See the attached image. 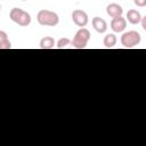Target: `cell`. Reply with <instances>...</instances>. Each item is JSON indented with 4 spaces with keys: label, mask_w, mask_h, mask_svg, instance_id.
Returning <instances> with one entry per match:
<instances>
[{
    "label": "cell",
    "mask_w": 146,
    "mask_h": 146,
    "mask_svg": "<svg viewBox=\"0 0 146 146\" xmlns=\"http://www.w3.org/2000/svg\"><path fill=\"white\" fill-rule=\"evenodd\" d=\"M36 21L42 26H56L59 23V17L55 11L41 9L36 14Z\"/></svg>",
    "instance_id": "cell-1"
},
{
    "label": "cell",
    "mask_w": 146,
    "mask_h": 146,
    "mask_svg": "<svg viewBox=\"0 0 146 146\" xmlns=\"http://www.w3.org/2000/svg\"><path fill=\"white\" fill-rule=\"evenodd\" d=\"M9 17L14 23L21 26H27L31 23V15L21 8H13L9 13Z\"/></svg>",
    "instance_id": "cell-2"
},
{
    "label": "cell",
    "mask_w": 146,
    "mask_h": 146,
    "mask_svg": "<svg viewBox=\"0 0 146 146\" xmlns=\"http://www.w3.org/2000/svg\"><path fill=\"white\" fill-rule=\"evenodd\" d=\"M89 40H90L89 30H87L84 27H80V30L75 33V35L72 40V46L76 49H83L87 47Z\"/></svg>",
    "instance_id": "cell-3"
},
{
    "label": "cell",
    "mask_w": 146,
    "mask_h": 146,
    "mask_svg": "<svg viewBox=\"0 0 146 146\" xmlns=\"http://www.w3.org/2000/svg\"><path fill=\"white\" fill-rule=\"evenodd\" d=\"M140 34L137 31H128L121 36V43L124 48H133L140 43Z\"/></svg>",
    "instance_id": "cell-4"
},
{
    "label": "cell",
    "mask_w": 146,
    "mask_h": 146,
    "mask_svg": "<svg viewBox=\"0 0 146 146\" xmlns=\"http://www.w3.org/2000/svg\"><path fill=\"white\" fill-rule=\"evenodd\" d=\"M72 21L73 23L79 26V27H84L88 24V15L86 11L81 10V9H75L72 11Z\"/></svg>",
    "instance_id": "cell-5"
},
{
    "label": "cell",
    "mask_w": 146,
    "mask_h": 146,
    "mask_svg": "<svg viewBox=\"0 0 146 146\" xmlns=\"http://www.w3.org/2000/svg\"><path fill=\"white\" fill-rule=\"evenodd\" d=\"M127 27V19L123 18L122 16L120 17H115L112 19L111 22V29L116 32V33H120L122 31H124V29Z\"/></svg>",
    "instance_id": "cell-6"
},
{
    "label": "cell",
    "mask_w": 146,
    "mask_h": 146,
    "mask_svg": "<svg viewBox=\"0 0 146 146\" xmlns=\"http://www.w3.org/2000/svg\"><path fill=\"white\" fill-rule=\"evenodd\" d=\"M106 13L108 16H111L112 18H115V17H120L122 16L123 14V9L120 5L117 3H110L107 7H106Z\"/></svg>",
    "instance_id": "cell-7"
},
{
    "label": "cell",
    "mask_w": 146,
    "mask_h": 146,
    "mask_svg": "<svg viewBox=\"0 0 146 146\" xmlns=\"http://www.w3.org/2000/svg\"><path fill=\"white\" fill-rule=\"evenodd\" d=\"M92 27L98 32V33H104L107 30V23L105 19L100 17H94L92 18Z\"/></svg>",
    "instance_id": "cell-8"
},
{
    "label": "cell",
    "mask_w": 146,
    "mask_h": 146,
    "mask_svg": "<svg viewBox=\"0 0 146 146\" xmlns=\"http://www.w3.org/2000/svg\"><path fill=\"white\" fill-rule=\"evenodd\" d=\"M127 19H128V22H129L130 24L136 25V24H138V23L141 22V15H140V13L137 11L136 9H130V10H128V13H127Z\"/></svg>",
    "instance_id": "cell-9"
},
{
    "label": "cell",
    "mask_w": 146,
    "mask_h": 146,
    "mask_svg": "<svg viewBox=\"0 0 146 146\" xmlns=\"http://www.w3.org/2000/svg\"><path fill=\"white\" fill-rule=\"evenodd\" d=\"M55 47V40L51 36H44L40 40V48L41 49H52Z\"/></svg>",
    "instance_id": "cell-10"
},
{
    "label": "cell",
    "mask_w": 146,
    "mask_h": 146,
    "mask_svg": "<svg viewBox=\"0 0 146 146\" xmlns=\"http://www.w3.org/2000/svg\"><path fill=\"white\" fill-rule=\"evenodd\" d=\"M0 48L1 49H10L11 43L7 38V34L3 31H0Z\"/></svg>",
    "instance_id": "cell-11"
},
{
    "label": "cell",
    "mask_w": 146,
    "mask_h": 146,
    "mask_svg": "<svg viewBox=\"0 0 146 146\" xmlns=\"http://www.w3.org/2000/svg\"><path fill=\"white\" fill-rule=\"evenodd\" d=\"M116 44V36L114 34H106L104 38V46L106 48H113Z\"/></svg>",
    "instance_id": "cell-12"
},
{
    "label": "cell",
    "mask_w": 146,
    "mask_h": 146,
    "mask_svg": "<svg viewBox=\"0 0 146 146\" xmlns=\"http://www.w3.org/2000/svg\"><path fill=\"white\" fill-rule=\"evenodd\" d=\"M70 43H72V41H71L68 38H60V39L57 41V48H58V49L66 48Z\"/></svg>",
    "instance_id": "cell-13"
},
{
    "label": "cell",
    "mask_w": 146,
    "mask_h": 146,
    "mask_svg": "<svg viewBox=\"0 0 146 146\" xmlns=\"http://www.w3.org/2000/svg\"><path fill=\"white\" fill-rule=\"evenodd\" d=\"M133 2L137 7H145L146 6V0H133Z\"/></svg>",
    "instance_id": "cell-14"
},
{
    "label": "cell",
    "mask_w": 146,
    "mask_h": 146,
    "mask_svg": "<svg viewBox=\"0 0 146 146\" xmlns=\"http://www.w3.org/2000/svg\"><path fill=\"white\" fill-rule=\"evenodd\" d=\"M140 23H141V27L146 31V16L145 17H141V22Z\"/></svg>",
    "instance_id": "cell-15"
},
{
    "label": "cell",
    "mask_w": 146,
    "mask_h": 146,
    "mask_svg": "<svg viewBox=\"0 0 146 146\" xmlns=\"http://www.w3.org/2000/svg\"><path fill=\"white\" fill-rule=\"evenodd\" d=\"M22 1H26V0H22Z\"/></svg>",
    "instance_id": "cell-16"
}]
</instances>
